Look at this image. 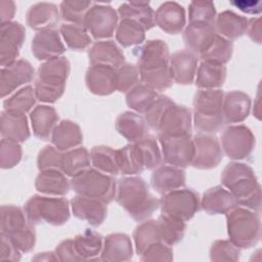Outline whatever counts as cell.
I'll return each mask as SVG.
<instances>
[{
  "label": "cell",
  "instance_id": "cell-1",
  "mask_svg": "<svg viewBox=\"0 0 262 262\" xmlns=\"http://www.w3.org/2000/svg\"><path fill=\"white\" fill-rule=\"evenodd\" d=\"M140 81L155 91H164L173 84L168 45L160 39L148 40L135 48Z\"/></svg>",
  "mask_w": 262,
  "mask_h": 262
},
{
  "label": "cell",
  "instance_id": "cell-2",
  "mask_svg": "<svg viewBox=\"0 0 262 262\" xmlns=\"http://www.w3.org/2000/svg\"><path fill=\"white\" fill-rule=\"evenodd\" d=\"M116 200L137 222L147 220L160 207V200L150 193L147 182L134 175L119 179Z\"/></svg>",
  "mask_w": 262,
  "mask_h": 262
},
{
  "label": "cell",
  "instance_id": "cell-3",
  "mask_svg": "<svg viewBox=\"0 0 262 262\" xmlns=\"http://www.w3.org/2000/svg\"><path fill=\"white\" fill-rule=\"evenodd\" d=\"M221 184L231 192L238 206L260 212L261 187L250 166L239 162L227 164L221 174Z\"/></svg>",
  "mask_w": 262,
  "mask_h": 262
},
{
  "label": "cell",
  "instance_id": "cell-4",
  "mask_svg": "<svg viewBox=\"0 0 262 262\" xmlns=\"http://www.w3.org/2000/svg\"><path fill=\"white\" fill-rule=\"evenodd\" d=\"M70 71V61L64 56L43 62L38 69L35 81L36 98L47 103H53L58 100L64 92Z\"/></svg>",
  "mask_w": 262,
  "mask_h": 262
},
{
  "label": "cell",
  "instance_id": "cell-5",
  "mask_svg": "<svg viewBox=\"0 0 262 262\" xmlns=\"http://www.w3.org/2000/svg\"><path fill=\"white\" fill-rule=\"evenodd\" d=\"M223 97L220 89H200L193 98V123L199 133L213 134L223 127Z\"/></svg>",
  "mask_w": 262,
  "mask_h": 262
},
{
  "label": "cell",
  "instance_id": "cell-6",
  "mask_svg": "<svg viewBox=\"0 0 262 262\" xmlns=\"http://www.w3.org/2000/svg\"><path fill=\"white\" fill-rule=\"evenodd\" d=\"M0 229V234L5 235L21 253H29L34 249L36 231L20 207L13 205L1 207Z\"/></svg>",
  "mask_w": 262,
  "mask_h": 262
},
{
  "label": "cell",
  "instance_id": "cell-7",
  "mask_svg": "<svg viewBox=\"0 0 262 262\" xmlns=\"http://www.w3.org/2000/svg\"><path fill=\"white\" fill-rule=\"evenodd\" d=\"M229 241L239 249L255 246L261 237L259 213L244 207H236L226 214Z\"/></svg>",
  "mask_w": 262,
  "mask_h": 262
},
{
  "label": "cell",
  "instance_id": "cell-8",
  "mask_svg": "<svg viewBox=\"0 0 262 262\" xmlns=\"http://www.w3.org/2000/svg\"><path fill=\"white\" fill-rule=\"evenodd\" d=\"M24 210L33 225L47 223L60 226L69 221L71 215L69 201L63 196L35 194L26 202Z\"/></svg>",
  "mask_w": 262,
  "mask_h": 262
},
{
  "label": "cell",
  "instance_id": "cell-9",
  "mask_svg": "<svg viewBox=\"0 0 262 262\" xmlns=\"http://www.w3.org/2000/svg\"><path fill=\"white\" fill-rule=\"evenodd\" d=\"M71 188L79 195L97 199L108 204L116 198L117 182L112 175L89 167L72 177Z\"/></svg>",
  "mask_w": 262,
  "mask_h": 262
},
{
  "label": "cell",
  "instance_id": "cell-10",
  "mask_svg": "<svg viewBox=\"0 0 262 262\" xmlns=\"http://www.w3.org/2000/svg\"><path fill=\"white\" fill-rule=\"evenodd\" d=\"M201 206L200 195L191 188H178L169 191L160 199L162 213L180 219L190 220Z\"/></svg>",
  "mask_w": 262,
  "mask_h": 262
},
{
  "label": "cell",
  "instance_id": "cell-11",
  "mask_svg": "<svg viewBox=\"0 0 262 262\" xmlns=\"http://www.w3.org/2000/svg\"><path fill=\"white\" fill-rule=\"evenodd\" d=\"M255 136L245 125L228 126L221 134L222 151L231 160H246L255 148Z\"/></svg>",
  "mask_w": 262,
  "mask_h": 262
},
{
  "label": "cell",
  "instance_id": "cell-12",
  "mask_svg": "<svg viewBox=\"0 0 262 262\" xmlns=\"http://www.w3.org/2000/svg\"><path fill=\"white\" fill-rule=\"evenodd\" d=\"M158 139L165 163L178 168H185L191 165L194 155L191 134L174 136L158 134Z\"/></svg>",
  "mask_w": 262,
  "mask_h": 262
},
{
  "label": "cell",
  "instance_id": "cell-13",
  "mask_svg": "<svg viewBox=\"0 0 262 262\" xmlns=\"http://www.w3.org/2000/svg\"><path fill=\"white\" fill-rule=\"evenodd\" d=\"M83 26L94 39L106 40L117 30L118 13L111 6L94 4L85 14Z\"/></svg>",
  "mask_w": 262,
  "mask_h": 262
},
{
  "label": "cell",
  "instance_id": "cell-14",
  "mask_svg": "<svg viewBox=\"0 0 262 262\" xmlns=\"http://www.w3.org/2000/svg\"><path fill=\"white\" fill-rule=\"evenodd\" d=\"M26 38V30L16 21L3 23L0 26V64L1 68L16 61Z\"/></svg>",
  "mask_w": 262,
  "mask_h": 262
},
{
  "label": "cell",
  "instance_id": "cell-15",
  "mask_svg": "<svg viewBox=\"0 0 262 262\" xmlns=\"http://www.w3.org/2000/svg\"><path fill=\"white\" fill-rule=\"evenodd\" d=\"M194 155L191 166L196 169L208 170L219 165L223 158V151L218 139L205 133H198L192 138Z\"/></svg>",
  "mask_w": 262,
  "mask_h": 262
},
{
  "label": "cell",
  "instance_id": "cell-16",
  "mask_svg": "<svg viewBox=\"0 0 262 262\" xmlns=\"http://www.w3.org/2000/svg\"><path fill=\"white\" fill-rule=\"evenodd\" d=\"M157 131L158 134L171 136L191 134V113L189 108L173 101L163 114Z\"/></svg>",
  "mask_w": 262,
  "mask_h": 262
},
{
  "label": "cell",
  "instance_id": "cell-17",
  "mask_svg": "<svg viewBox=\"0 0 262 262\" xmlns=\"http://www.w3.org/2000/svg\"><path fill=\"white\" fill-rule=\"evenodd\" d=\"M35 76L32 64L26 59H17L10 66L1 68L0 75V92L1 97L12 93L15 89L30 83Z\"/></svg>",
  "mask_w": 262,
  "mask_h": 262
},
{
  "label": "cell",
  "instance_id": "cell-18",
  "mask_svg": "<svg viewBox=\"0 0 262 262\" xmlns=\"http://www.w3.org/2000/svg\"><path fill=\"white\" fill-rule=\"evenodd\" d=\"M32 53L38 60H50L61 56L66 47L55 29L41 30L36 33L32 40Z\"/></svg>",
  "mask_w": 262,
  "mask_h": 262
},
{
  "label": "cell",
  "instance_id": "cell-19",
  "mask_svg": "<svg viewBox=\"0 0 262 262\" xmlns=\"http://www.w3.org/2000/svg\"><path fill=\"white\" fill-rule=\"evenodd\" d=\"M199 55L189 49H182L170 55V72L172 80L181 85L193 82L198 69Z\"/></svg>",
  "mask_w": 262,
  "mask_h": 262
},
{
  "label": "cell",
  "instance_id": "cell-20",
  "mask_svg": "<svg viewBox=\"0 0 262 262\" xmlns=\"http://www.w3.org/2000/svg\"><path fill=\"white\" fill-rule=\"evenodd\" d=\"M74 216L97 227L103 223L107 215L106 204L100 200L77 194L71 200Z\"/></svg>",
  "mask_w": 262,
  "mask_h": 262
},
{
  "label": "cell",
  "instance_id": "cell-21",
  "mask_svg": "<svg viewBox=\"0 0 262 262\" xmlns=\"http://www.w3.org/2000/svg\"><path fill=\"white\" fill-rule=\"evenodd\" d=\"M117 69L104 66H90L85 75L86 86L95 95H110L117 90Z\"/></svg>",
  "mask_w": 262,
  "mask_h": 262
},
{
  "label": "cell",
  "instance_id": "cell-22",
  "mask_svg": "<svg viewBox=\"0 0 262 262\" xmlns=\"http://www.w3.org/2000/svg\"><path fill=\"white\" fill-rule=\"evenodd\" d=\"M185 21V10L176 2H165L155 12V25L167 34L181 33Z\"/></svg>",
  "mask_w": 262,
  "mask_h": 262
},
{
  "label": "cell",
  "instance_id": "cell-23",
  "mask_svg": "<svg viewBox=\"0 0 262 262\" xmlns=\"http://www.w3.org/2000/svg\"><path fill=\"white\" fill-rule=\"evenodd\" d=\"M216 35L214 24L189 23L184 29L183 40L187 49L200 55L211 45Z\"/></svg>",
  "mask_w": 262,
  "mask_h": 262
},
{
  "label": "cell",
  "instance_id": "cell-24",
  "mask_svg": "<svg viewBox=\"0 0 262 262\" xmlns=\"http://www.w3.org/2000/svg\"><path fill=\"white\" fill-rule=\"evenodd\" d=\"M185 172L182 168L164 165L155 169L150 176L152 188L160 194H165L185 185Z\"/></svg>",
  "mask_w": 262,
  "mask_h": 262
},
{
  "label": "cell",
  "instance_id": "cell-25",
  "mask_svg": "<svg viewBox=\"0 0 262 262\" xmlns=\"http://www.w3.org/2000/svg\"><path fill=\"white\" fill-rule=\"evenodd\" d=\"M133 257V245L126 233H111L103 239L100 260L119 262L129 261Z\"/></svg>",
  "mask_w": 262,
  "mask_h": 262
},
{
  "label": "cell",
  "instance_id": "cell-26",
  "mask_svg": "<svg viewBox=\"0 0 262 262\" xmlns=\"http://www.w3.org/2000/svg\"><path fill=\"white\" fill-rule=\"evenodd\" d=\"M201 206L203 210L210 214H227L238 206L235 198L229 190L222 186H214L207 189L202 198Z\"/></svg>",
  "mask_w": 262,
  "mask_h": 262
},
{
  "label": "cell",
  "instance_id": "cell-27",
  "mask_svg": "<svg viewBox=\"0 0 262 262\" xmlns=\"http://www.w3.org/2000/svg\"><path fill=\"white\" fill-rule=\"evenodd\" d=\"M250 110L251 98L245 92L234 90L224 93L222 105L224 123H242L248 118Z\"/></svg>",
  "mask_w": 262,
  "mask_h": 262
},
{
  "label": "cell",
  "instance_id": "cell-28",
  "mask_svg": "<svg viewBox=\"0 0 262 262\" xmlns=\"http://www.w3.org/2000/svg\"><path fill=\"white\" fill-rule=\"evenodd\" d=\"M35 187L37 191L43 194L63 196L71 188V181L59 169H46L41 170L38 174Z\"/></svg>",
  "mask_w": 262,
  "mask_h": 262
},
{
  "label": "cell",
  "instance_id": "cell-29",
  "mask_svg": "<svg viewBox=\"0 0 262 262\" xmlns=\"http://www.w3.org/2000/svg\"><path fill=\"white\" fill-rule=\"evenodd\" d=\"M88 57L91 66L104 64L118 69L125 63L123 51L112 40H102L93 43L88 51Z\"/></svg>",
  "mask_w": 262,
  "mask_h": 262
},
{
  "label": "cell",
  "instance_id": "cell-30",
  "mask_svg": "<svg viewBox=\"0 0 262 262\" xmlns=\"http://www.w3.org/2000/svg\"><path fill=\"white\" fill-rule=\"evenodd\" d=\"M58 119V114L53 106L46 104L35 106L30 113L34 135L41 140L49 139L53 129L57 125Z\"/></svg>",
  "mask_w": 262,
  "mask_h": 262
},
{
  "label": "cell",
  "instance_id": "cell-31",
  "mask_svg": "<svg viewBox=\"0 0 262 262\" xmlns=\"http://www.w3.org/2000/svg\"><path fill=\"white\" fill-rule=\"evenodd\" d=\"M117 131L131 143L148 135V125L144 117L134 112H124L116 120Z\"/></svg>",
  "mask_w": 262,
  "mask_h": 262
},
{
  "label": "cell",
  "instance_id": "cell-32",
  "mask_svg": "<svg viewBox=\"0 0 262 262\" xmlns=\"http://www.w3.org/2000/svg\"><path fill=\"white\" fill-rule=\"evenodd\" d=\"M51 142L58 150L67 151L82 144L83 134L77 123L71 120H62L52 131Z\"/></svg>",
  "mask_w": 262,
  "mask_h": 262
},
{
  "label": "cell",
  "instance_id": "cell-33",
  "mask_svg": "<svg viewBox=\"0 0 262 262\" xmlns=\"http://www.w3.org/2000/svg\"><path fill=\"white\" fill-rule=\"evenodd\" d=\"M59 12L52 3H37L30 7L27 12L28 26L37 31L54 29L58 23Z\"/></svg>",
  "mask_w": 262,
  "mask_h": 262
},
{
  "label": "cell",
  "instance_id": "cell-34",
  "mask_svg": "<svg viewBox=\"0 0 262 262\" xmlns=\"http://www.w3.org/2000/svg\"><path fill=\"white\" fill-rule=\"evenodd\" d=\"M1 135L17 142L29 139L31 133L26 115L3 111L1 114Z\"/></svg>",
  "mask_w": 262,
  "mask_h": 262
},
{
  "label": "cell",
  "instance_id": "cell-35",
  "mask_svg": "<svg viewBox=\"0 0 262 262\" xmlns=\"http://www.w3.org/2000/svg\"><path fill=\"white\" fill-rule=\"evenodd\" d=\"M214 26L218 35L231 41L242 37L247 32L248 18L226 10L215 18Z\"/></svg>",
  "mask_w": 262,
  "mask_h": 262
},
{
  "label": "cell",
  "instance_id": "cell-36",
  "mask_svg": "<svg viewBox=\"0 0 262 262\" xmlns=\"http://www.w3.org/2000/svg\"><path fill=\"white\" fill-rule=\"evenodd\" d=\"M195 86L200 89H219L226 79L224 64L202 60L196 69Z\"/></svg>",
  "mask_w": 262,
  "mask_h": 262
},
{
  "label": "cell",
  "instance_id": "cell-37",
  "mask_svg": "<svg viewBox=\"0 0 262 262\" xmlns=\"http://www.w3.org/2000/svg\"><path fill=\"white\" fill-rule=\"evenodd\" d=\"M137 160L143 170L156 169L162 165L163 156L159 147L157 138L152 135H146L141 140L133 143Z\"/></svg>",
  "mask_w": 262,
  "mask_h": 262
},
{
  "label": "cell",
  "instance_id": "cell-38",
  "mask_svg": "<svg viewBox=\"0 0 262 262\" xmlns=\"http://www.w3.org/2000/svg\"><path fill=\"white\" fill-rule=\"evenodd\" d=\"M74 246L77 253L85 260H94L101 253L103 237L100 233L87 228L74 238Z\"/></svg>",
  "mask_w": 262,
  "mask_h": 262
},
{
  "label": "cell",
  "instance_id": "cell-39",
  "mask_svg": "<svg viewBox=\"0 0 262 262\" xmlns=\"http://www.w3.org/2000/svg\"><path fill=\"white\" fill-rule=\"evenodd\" d=\"M90 154L85 147H76L62 151L59 170L67 176L74 177L90 167Z\"/></svg>",
  "mask_w": 262,
  "mask_h": 262
},
{
  "label": "cell",
  "instance_id": "cell-40",
  "mask_svg": "<svg viewBox=\"0 0 262 262\" xmlns=\"http://www.w3.org/2000/svg\"><path fill=\"white\" fill-rule=\"evenodd\" d=\"M118 13L122 18H130L139 23L145 30L155 27V11L146 2H126L120 5Z\"/></svg>",
  "mask_w": 262,
  "mask_h": 262
},
{
  "label": "cell",
  "instance_id": "cell-41",
  "mask_svg": "<svg viewBox=\"0 0 262 262\" xmlns=\"http://www.w3.org/2000/svg\"><path fill=\"white\" fill-rule=\"evenodd\" d=\"M158 96L157 91L139 82L126 93V103L134 112L144 115Z\"/></svg>",
  "mask_w": 262,
  "mask_h": 262
},
{
  "label": "cell",
  "instance_id": "cell-42",
  "mask_svg": "<svg viewBox=\"0 0 262 262\" xmlns=\"http://www.w3.org/2000/svg\"><path fill=\"white\" fill-rule=\"evenodd\" d=\"M145 29L136 20L122 18L116 30V40L123 47L141 44L145 38Z\"/></svg>",
  "mask_w": 262,
  "mask_h": 262
},
{
  "label": "cell",
  "instance_id": "cell-43",
  "mask_svg": "<svg viewBox=\"0 0 262 262\" xmlns=\"http://www.w3.org/2000/svg\"><path fill=\"white\" fill-rule=\"evenodd\" d=\"M91 164L98 171L116 176L120 173L117 163V149L106 145L94 146L90 150Z\"/></svg>",
  "mask_w": 262,
  "mask_h": 262
},
{
  "label": "cell",
  "instance_id": "cell-44",
  "mask_svg": "<svg viewBox=\"0 0 262 262\" xmlns=\"http://www.w3.org/2000/svg\"><path fill=\"white\" fill-rule=\"evenodd\" d=\"M135 251L138 256L151 244L162 242L158 220L142 221L133 232Z\"/></svg>",
  "mask_w": 262,
  "mask_h": 262
},
{
  "label": "cell",
  "instance_id": "cell-45",
  "mask_svg": "<svg viewBox=\"0 0 262 262\" xmlns=\"http://www.w3.org/2000/svg\"><path fill=\"white\" fill-rule=\"evenodd\" d=\"M161 239L163 243L173 246L179 243L185 232V222L162 213L158 218Z\"/></svg>",
  "mask_w": 262,
  "mask_h": 262
},
{
  "label": "cell",
  "instance_id": "cell-46",
  "mask_svg": "<svg viewBox=\"0 0 262 262\" xmlns=\"http://www.w3.org/2000/svg\"><path fill=\"white\" fill-rule=\"evenodd\" d=\"M36 99L34 88L31 85H27L4 100V111L26 115L33 108Z\"/></svg>",
  "mask_w": 262,
  "mask_h": 262
},
{
  "label": "cell",
  "instance_id": "cell-47",
  "mask_svg": "<svg viewBox=\"0 0 262 262\" xmlns=\"http://www.w3.org/2000/svg\"><path fill=\"white\" fill-rule=\"evenodd\" d=\"M59 33L70 49L83 50L91 44L90 35L83 25L62 24Z\"/></svg>",
  "mask_w": 262,
  "mask_h": 262
},
{
  "label": "cell",
  "instance_id": "cell-48",
  "mask_svg": "<svg viewBox=\"0 0 262 262\" xmlns=\"http://www.w3.org/2000/svg\"><path fill=\"white\" fill-rule=\"evenodd\" d=\"M232 42L217 34L211 45L203 53L200 54V57L205 61L224 64L230 59L232 55Z\"/></svg>",
  "mask_w": 262,
  "mask_h": 262
},
{
  "label": "cell",
  "instance_id": "cell-49",
  "mask_svg": "<svg viewBox=\"0 0 262 262\" xmlns=\"http://www.w3.org/2000/svg\"><path fill=\"white\" fill-rule=\"evenodd\" d=\"M117 163L120 173L127 176L140 174L144 171L137 160L133 143L127 144L126 146L117 149Z\"/></svg>",
  "mask_w": 262,
  "mask_h": 262
},
{
  "label": "cell",
  "instance_id": "cell-50",
  "mask_svg": "<svg viewBox=\"0 0 262 262\" xmlns=\"http://www.w3.org/2000/svg\"><path fill=\"white\" fill-rule=\"evenodd\" d=\"M89 1H62L60 4V15L63 20L70 24L83 25L85 14L90 9Z\"/></svg>",
  "mask_w": 262,
  "mask_h": 262
},
{
  "label": "cell",
  "instance_id": "cell-51",
  "mask_svg": "<svg viewBox=\"0 0 262 262\" xmlns=\"http://www.w3.org/2000/svg\"><path fill=\"white\" fill-rule=\"evenodd\" d=\"M23 149L19 142L2 138L0 147V166L2 169H10L16 166L21 160Z\"/></svg>",
  "mask_w": 262,
  "mask_h": 262
},
{
  "label": "cell",
  "instance_id": "cell-52",
  "mask_svg": "<svg viewBox=\"0 0 262 262\" xmlns=\"http://www.w3.org/2000/svg\"><path fill=\"white\" fill-rule=\"evenodd\" d=\"M241 250L229 239L215 241L210 248L211 261H238Z\"/></svg>",
  "mask_w": 262,
  "mask_h": 262
},
{
  "label": "cell",
  "instance_id": "cell-53",
  "mask_svg": "<svg viewBox=\"0 0 262 262\" xmlns=\"http://www.w3.org/2000/svg\"><path fill=\"white\" fill-rule=\"evenodd\" d=\"M216 10L212 2L193 1L188 8L189 23H209L214 24Z\"/></svg>",
  "mask_w": 262,
  "mask_h": 262
},
{
  "label": "cell",
  "instance_id": "cell-54",
  "mask_svg": "<svg viewBox=\"0 0 262 262\" xmlns=\"http://www.w3.org/2000/svg\"><path fill=\"white\" fill-rule=\"evenodd\" d=\"M117 90L120 92H128L133 88L139 80L137 67L131 63H124L116 71Z\"/></svg>",
  "mask_w": 262,
  "mask_h": 262
},
{
  "label": "cell",
  "instance_id": "cell-55",
  "mask_svg": "<svg viewBox=\"0 0 262 262\" xmlns=\"http://www.w3.org/2000/svg\"><path fill=\"white\" fill-rule=\"evenodd\" d=\"M173 258V249L171 248V246L163 242H157L151 244L140 255V260L145 262L172 261Z\"/></svg>",
  "mask_w": 262,
  "mask_h": 262
},
{
  "label": "cell",
  "instance_id": "cell-56",
  "mask_svg": "<svg viewBox=\"0 0 262 262\" xmlns=\"http://www.w3.org/2000/svg\"><path fill=\"white\" fill-rule=\"evenodd\" d=\"M172 102L173 100L166 95L158 96V98L154 101V103L148 107V110L144 114V119L149 128L157 131L158 125L160 123V120L163 114Z\"/></svg>",
  "mask_w": 262,
  "mask_h": 262
},
{
  "label": "cell",
  "instance_id": "cell-57",
  "mask_svg": "<svg viewBox=\"0 0 262 262\" xmlns=\"http://www.w3.org/2000/svg\"><path fill=\"white\" fill-rule=\"evenodd\" d=\"M62 151L58 150L54 145H46L40 150L37 158L38 169H59Z\"/></svg>",
  "mask_w": 262,
  "mask_h": 262
},
{
  "label": "cell",
  "instance_id": "cell-58",
  "mask_svg": "<svg viewBox=\"0 0 262 262\" xmlns=\"http://www.w3.org/2000/svg\"><path fill=\"white\" fill-rule=\"evenodd\" d=\"M54 252L58 258V261H84V259L77 253L75 249L74 238H67L59 243Z\"/></svg>",
  "mask_w": 262,
  "mask_h": 262
},
{
  "label": "cell",
  "instance_id": "cell-59",
  "mask_svg": "<svg viewBox=\"0 0 262 262\" xmlns=\"http://www.w3.org/2000/svg\"><path fill=\"white\" fill-rule=\"evenodd\" d=\"M0 260L1 261H19L20 251L3 234H0Z\"/></svg>",
  "mask_w": 262,
  "mask_h": 262
},
{
  "label": "cell",
  "instance_id": "cell-60",
  "mask_svg": "<svg viewBox=\"0 0 262 262\" xmlns=\"http://www.w3.org/2000/svg\"><path fill=\"white\" fill-rule=\"evenodd\" d=\"M230 4L248 14H260L262 11L261 1H231Z\"/></svg>",
  "mask_w": 262,
  "mask_h": 262
},
{
  "label": "cell",
  "instance_id": "cell-61",
  "mask_svg": "<svg viewBox=\"0 0 262 262\" xmlns=\"http://www.w3.org/2000/svg\"><path fill=\"white\" fill-rule=\"evenodd\" d=\"M248 36L256 43H261V23L260 17L248 19V28H247Z\"/></svg>",
  "mask_w": 262,
  "mask_h": 262
},
{
  "label": "cell",
  "instance_id": "cell-62",
  "mask_svg": "<svg viewBox=\"0 0 262 262\" xmlns=\"http://www.w3.org/2000/svg\"><path fill=\"white\" fill-rule=\"evenodd\" d=\"M15 13V6L12 1H1L0 2V18L1 24L11 21L13 15Z\"/></svg>",
  "mask_w": 262,
  "mask_h": 262
},
{
  "label": "cell",
  "instance_id": "cell-63",
  "mask_svg": "<svg viewBox=\"0 0 262 262\" xmlns=\"http://www.w3.org/2000/svg\"><path fill=\"white\" fill-rule=\"evenodd\" d=\"M33 261H58L55 252H43L38 253L32 258Z\"/></svg>",
  "mask_w": 262,
  "mask_h": 262
},
{
  "label": "cell",
  "instance_id": "cell-64",
  "mask_svg": "<svg viewBox=\"0 0 262 262\" xmlns=\"http://www.w3.org/2000/svg\"><path fill=\"white\" fill-rule=\"evenodd\" d=\"M256 100H257V105L254 106L253 114H254V116H255L258 120H260V92H259V89H258V92H257Z\"/></svg>",
  "mask_w": 262,
  "mask_h": 262
}]
</instances>
